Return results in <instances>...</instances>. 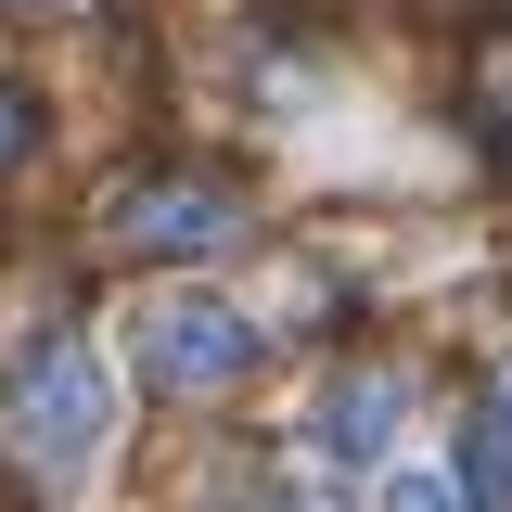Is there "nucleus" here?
<instances>
[{
	"mask_svg": "<svg viewBox=\"0 0 512 512\" xmlns=\"http://www.w3.org/2000/svg\"><path fill=\"white\" fill-rule=\"evenodd\" d=\"M103 436H116V372H103L90 333H52V346L13 372V448H26L39 474H90Z\"/></svg>",
	"mask_w": 512,
	"mask_h": 512,
	"instance_id": "f257e3e1",
	"label": "nucleus"
},
{
	"mask_svg": "<svg viewBox=\"0 0 512 512\" xmlns=\"http://www.w3.org/2000/svg\"><path fill=\"white\" fill-rule=\"evenodd\" d=\"M128 359H141V384H180V397H205V384H231L256 359V333L231 308H205V295H167V308L128 320Z\"/></svg>",
	"mask_w": 512,
	"mask_h": 512,
	"instance_id": "f03ea898",
	"label": "nucleus"
},
{
	"mask_svg": "<svg viewBox=\"0 0 512 512\" xmlns=\"http://www.w3.org/2000/svg\"><path fill=\"white\" fill-rule=\"evenodd\" d=\"M218 231H231V192L218 180H116L103 192V244H128V256H192Z\"/></svg>",
	"mask_w": 512,
	"mask_h": 512,
	"instance_id": "7ed1b4c3",
	"label": "nucleus"
},
{
	"mask_svg": "<svg viewBox=\"0 0 512 512\" xmlns=\"http://www.w3.org/2000/svg\"><path fill=\"white\" fill-rule=\"evenodd\" d=\"M448 474L474 487V512H487V500H512V372L474 397V423H461V461H448Z\"/></svg>",
	"mask_w": 512,
	"mask_h": 512,
	"instance_id": "20e7f679",
	"label": "nucleus"
},
{
	"mask_svg": "<svg viewBox=\"0 0 512 512\" xmlns=\"http://www.w3.org/2000/svg\"><path fill=\"white\" fill-rule=\"evenodd\" d=\"M397 410H410V397H397V384H346V397H320V461H372L384 436H397Z\"/></svg>",
	"mask_w": 512,
	"mask_h": 512,
	"instance_id": "39448f33",
	"label": "nucleus"
},
{
	"mask_svg": "<svg viewBox=\"0 0 512 512\" xmlns=\"http://www.w3.org/2000/svg\"><path fill=\"white\" fill-rule=\"evenodd\" d=\"M26 154H39V90L0 77V167H26Z\"/></svg>",
	"mask_w": 512,
	"mask_h": 512,
	"instance_id": "423d86ee",
	"label": "nucleus"
},
{
	"mask_svg": "<svg viewBox=\"0 0 512 512\" xmlns=\"http://www.w3.org/2000/svg\"><path fill=\"white\" fill-rule=\"evenodd\" d=\"M384 512H474V487H461V474H397Z\"/></svg>",
	"mask_w": 512,
	"mask_h": 512,
	"instance_id": "0eeeda50",
	"label": "nucleus"
},
{
	"mask_svg": "<svg viewBox=\"0 0 512 512\" xmlns=\"http://www.w3.org/2000/svg\"><path fill=\"white\" fill-rule=\"evenodd\" d=\"M13 13H64V0H13Z\"/></svg>",
	"mask_w": 512,
	"mask_h": 512,
	"instance_id": "6e6552de",
	"label": "nucleus"
}]
</instances>
